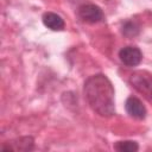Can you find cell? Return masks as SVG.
<instances>
[{"label": "cell", "instance_id": "obj_1", "mask_svg": "<svg viewBox=\"0 0 152 152\" xmlns=\"http://www.w3.org/2000/svg\"><path fill=\"white\" fill-rule=\"evenodd\" d=\"M83 91L89 107L96 114L103 118L115 114V90L106 75L96 74L88 77Z\"/></svg>", "mask_w": 152, "mask_h": 152}, {"label": "cell", "instance_id": "obj_2", "mask_svg": "<svg viewBox=\"0 0 152 152\" xmlns=\"http://www.w3.org/2000/svg\"><path fill=\"white\" fill-rule=\"evenodd\" d=\"M131 86L148 101H152V74L145 70H138L129 76Z\"/></svg>", "mask_w": 152, "mask_h": 152}, {"label": "cell", "instance_id": "obj_3", "mask_svg": "<svg viewBox=\"0 0 152 152\" xmlns=\"http://www.w3.org/2000/svg\"><path fill=\"white\" fill-rule=\"evenodd\" d=\"M78 15L80 18L86 21V23H90V24H95V23H100L103 20L104 15L102 10L94 4H86L82 5L78 8Z\"/></svg>", "mask_w": 152, "mask_h": 152}, {"label": "cell", "instance_id": "obj_4", "mask_svg": "<svg viewBox=\"0 0 152 152\" xmlns=\"http://www.w3.org/2000/svg\"><path fill=\"white\" fill-rule=\"evenodd\" d=\"M119 58L126 66H137L142 59V53L137 46H125L119 51Z\"/></svg>", "mask_w": 152, "mask_h": 152}, {"label": "cell", "instance_id": "obj_5", "mask_svg": "<svg viewBox=\"0 0 152 152\" xmlns=\"http://www.w3.org/2000/svg\"><path fill=\"white\" fill-rule=\"evenodd\" d=\"M125 108H126V112L127 114L133 118V119H137V120H142L146 118V114H147V110L144 106V103L135 96H129L127 100H126V103H125Z\"/></svg>", "mask_w": 152, "mask_h": 152}, {"label": "cell", "instance_id": "obj_6", "mask_svg": "<svg viewBox=\"0 0 152 152\" xmlns=\"http://www.w3.org/2000/svg\"><path fill=\"white\" fill-rule=\"evenodd\" d=\"M34 140L32 137H20L17 139H13L11 141H7L6 145L1 147V151H31L33 148Z\"/></svg>", "mask_w": 152, "mask_h": 152}, {"label": "cell", "instance_id": "obj_7", "mask_svg": "<svg viewBox=\"0 0 152 152\" xmlns=\"http://www.w3.org/2000/svg\"><path fill=\"white\" fill-rule=\"evenodd\" d=\"M43 24L52 31H62L65 27V23L61 15L53 12H45L42 17Z\"/></svg>", "mask_w": 152, "mask_h": 152}, {"label": "cell", "instance_id": "obj_8", "mask_svg": "<svg viewBox=\"0 0 152 152\" xmlns=\"http://www.w3.org/2000/svg\"><path fill=\"white\" fill-rule=\"evenodd\" d=\"M114 148L119 152H135L139 150V145L135 141L125 140V141H118L114 145Z\"/></svg>", "mask_w": 152, "mask_h": 152}, {"label": "cell", "instance_id": "obj_9", "mask_svg": "<svg viewBox=\"0 0 152 152\" xmlns=\"http://www.w3.org/2000/svg\"><path fill=\"white\" fill-rule=\"evenodd\" d=\"M121 32H122V34H124L125 37H127V38H133V37H135V36L139 33V26H138L134 21L128 20V21H126V23L122 25Z\"/></svg>", "mask_w": 152, "mask_h": 152}]
</instances>
